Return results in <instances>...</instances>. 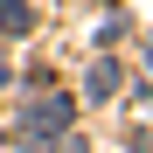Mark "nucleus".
Instances as JSON below:
<instances>
[{
  "instance_id": "f257e3e1",
  "label": "nucleus",
  "mask_w": 153,
  "mask_h": 153,
  "mask_svg": "<svg viewBox=\"0 0 153 153\" xmlns=\"http://www.w3.org/2000/svg\"><path fill=\"white\" fill-rule=\"evenodd\" d=\"M70 118H76L70 97H63V91H42V97L21 105V118H14V146H21V153H49V146L70 132Z\"/></svg>"
},
{
  "instance_id": "20e7f679",
  "label": "nucleus",
  "mask_w": 153,
  "mask_h": 153,
  "mask_svg": "<svg viewBox=\"0 0 153 153\" xmlns=\"http://www.w3.org/2000/svg\"><path fill=\"white\" fill-rule=\"evenodd\" d=\"M63 153H84V146H63Z\"/></svg>"
},
{
  "instance_id": "7ed1b4c3",
  "label": "nucleus",
  "mask_w": 153,
  "mask_h": 153,
  "mask_svg": "<svg viewBox=\"0 0 153 153\" xmlns=\"http://www.w3.org/2000/svg\"><path fill=\"white\" fill-rule=\"evenodd\" d=\"M111 91H118V63L105 56V63H91V105H105Z\"/></svg>"
},
{
  "instance_id": "f03ea898",
  "label": "nucleus",
  "mask_w": 153,
  "mask_h": 153,
  "mask_svg": "<svg viewBox=\"0 0 153 153\" xmlns=\"http://www.w3.org/2000/svg\"><path fill=\"white\" fill-rule=\"evenodd\" d=\"M0 28H7V35H28L35 28V7H28V0H0Z\"/></svg>"
}]
</instances>
